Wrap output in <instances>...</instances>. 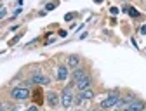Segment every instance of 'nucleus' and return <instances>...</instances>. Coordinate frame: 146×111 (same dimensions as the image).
I'll return each instance as SVG.
<instances>
[{
    "instance_id": "nucleus-15",
    "label": "nucleus",
    "mask_w": 146,
    "mask_h": 111,
    "mask_svg": "<svg viewBox=\"0 0 146 111\" xmlns=\"http://www.w3.org/2000/svg\"><path fill=\"white\" fill-rule=\"evenodd\" d=\"M73 18H75V12H70V14H66V16H64V21H71Z\"/></svg>"
},
{
    "instance_id": "nucleus-14",
    "label": "nucleus",
    "mask_w": 146,
    "mask_h": 111,
    "mask_svg": "<svg viewBox=\"0 0 146 111\" xmlns=\"http://www.w3.org/2000/svg\"><path fill=\"white\" fill-rule=\"evenodd\" d=\"M19 38H21V35H18V36H14V38H12V40L9 42V45H16V43H18V42H19Z\"/></svg>"
},
{
    "instance_id": "nucleus-1",
    "label": "nucleus",
    "mask_w": 146,
    "mask_h": 111,
    "mask_svg": "<svg viewBox=\"0 0 146 111\" xmlns=\"http://www.w3.org/2000/svg\"><path fill=\"white\" fill-rule=\"evenodd\" d=\"M11 97H14V99H18V101H24L30 97V90L26 87H16V88H12Z\"/></svg>"
},
{
    "instance_id": "nucleus-5",
    "label": "nucleus",
    "mask_w": 146,
    "mask_h": 111,
    "mask_svg": "<svg viewBox=\"0 0 146 111\" xmlns=\"http://www.w3.org/2000/svg\"><path fill=\"white\" fill-rule=\"evenodd\" d=\"M143 109H144V102L143 101H136V99L123 108V111H143Z\"/></svg>"
},
{
    "instance_id": "nucleus-8",
    "label": "nucleus",
    "mask_w": 146,
    "mask_h": 111,
    "mask_svg": "<svg viewBox=\"0 0 146 111\" xmlns=\"http://www.w3.org/2000/svg\"><path fill=\"white\" fill-rule=\"evenodd\" d=\"M47 102H49V106H58V102H59V99H58V94L56 92H49L47 94Z\"/></svg>"
},
{
    "instance_id": "nucleus-7",
    "label": "nucleus",
    "mask_w": 146,
    "mask_h": 111,
    "mask_svg": "<svg viewBox=\"0 0 146 111\" xmlns=\"http://www.w3.org/2000/svg\"><path fill=\"white\" fill-rule=\"evenodd\" d=\"M94 97V92L92 90H91V88H87V90H80V94H78V95H77V102H82L84 99H92Z\"/></svg>"
},
{
    "instance_id": "nucleus-16",
    "label": "nucleus",
    "mask_w": 146,
    "mask_h": 111,
    "mask_svg": "<svg viewBox=\"0 0 146 111\" xmlns=\"http://www.w3.org/2000/svg\"><path fill=\"white\" fill-rule=\"evenodd\" d=\"M35 101L37 102H42V94L40 92H35Z\"/></svg>"
},
{
    "instance_id": "nucleus-21",
    "label": "nucleus",
    "mask_w": 146,
    "mask_h": 111,
    "mask_svg": "<svg viewBox=\"0 0 146 111\" xmlns=\"http://www.w3.org/2000/svg\"><path fill=\"white\" fill-rule=\"evenodd\" d=\"M94 2H96V4H101V2H103V0H94Z\"/></svg>"
},
{
    "instance_id": "nucleus-9",
    "label": "nucleus",
    "mask_w": 146,
    "mask_h": 111,
    "mask_svg": "<svg viewBox=\"0 0 146 111\" xmlns=\"http://www.w3.org/2000/svg\"><path fill=\"white\" fill-rule=\"evenodd\" d=\"M58 78L61 80V82L68 78V68H66V66H59L58 68Z\"/></svg>"
},
{
    "instance_id": "nucleus-20",
    "label": "nucleus",
    "mask_w": 146,
    "mask_h": 111,
    "mask_svg": "<svg viewBox=\"0 0 146 111\" xmlns=\"http://www.w3.org/2000/svg\"><path fill=\"white\" fill-rule=\"evenodd\" d=\"M141 33H143V35H146V24H144V26H141Z\"/></svg>"
},
{
    "instance_id": "nucleus-18",
    "label": "nucleus",
    "mask_w": 146,
    "mask_h": 111,
    "mask_svg": "<svg viewBox=\"0 0 146 111\" xmlns=\"http://www.w3.org/2000/svg\"><path fill=\"white\" fill-rule=\"evenodd\" d=\"M110 12L113 14V16H117V14H118V9H117V7H111V9H110Z\"/></svg>"
},
{
    "instance_id": "nucleus-10",
    "label": "nucleus",
    "mask_w": 146,
    "mask_h": 111,
    "mask_svg": "<svg viewBox=\"0 0 146 111\" xmlns=\"http://www.w3.org/2000/svg\"><path fill=\"white\" fill-rule=\"evenodd\" d=\"M78 63H80V57H78V56H70V57H68V66H71V68H77Z\"/></svg>"
},
{
    "instance_id": "nucleus-3",
    "label": "nucleus",
    "mask_w": 146,
    "mask_h": 111,
    "mask_svg": "<svg viewBox=\"0 0 146 111\" xmlns=\"http://www.w3.org/2000/svg\"><path fill=\"white\" fill-rule=\"evenodd\" d=\"M61 104L64 106V108H70L71 104H73V94H71L70 88H64L63 94H61Z\"/></svg>"
},
{
    "instance_id": "nucleus-23",
    "label": "nucleus",
    "mask_w": 146,
    "mask_h": 111,
    "mask_svg": "<svg viewBox=\"0 0 146 111\" xmlns=\"http://www.w3.org/2000/svg\"><path fill=\"white\" fill-rule=\"evenodd\" d=\"M77 111H84V109H77Z\"/></svg>"
},
{
    "instance_id": "nucleus-13",
    "label": "nucleus",
    "mask_w": 146,
    "mask_h": 111,
    "mask_svg": "<svg viewBox=\"0 0 146 111\" xmlns=\"http://www.w3.org/2000/svg\"><path fill=\"white\" fill-rule=\"evenodd\" d=\"M58 7V2H52V4H47L45 5V11H52V9H56Z\"/></svg>"
},
{
    "instance_id": "nucleus-6",
    "label": "nucleus",
    "mask_w": 146,
    "mask_h": 111,
    "mask_svg": "<svg viewBox=\"0 0 146 111\" xmlns=\"http://www.w3.org/2000/svg\"><path fill=\"white\" fill-rule=\"evenodd\" d=\"M75 85L78 87V90H87V88H91V85H92V80H91V76H89V75H85L82 80H78Z\"/></svg>"
},
{
    "instance_id": "nucleus-4",
    "label": "nucleus",
    "mask_w": 146,
    "mask_h": 111,
    "mask_svg": "<svg viewBox=\"0 0 146 111\" xmlns=\"http://www.w3.org/2000/svg\"><path fill=\"white\" fill-rule=\"evenodd\" d=\"M31 83H38V85H47L49 83V78L44 76L40 71H35L33 75H31Z\"/></svg>"
},
{
    "instance_id": "nucleus-22",
    "label": "nucleus",
    "mask_w": 146,
    "mask_h": 111,
    "mask_svg": "<svg viewBox=\"0 0 146 111\" xmlns=\"http://www.w3.org/2000/svg\"><path fill=\"white\" fill-rule=\"evenodd\" d=\"M0 111H4V106H2V104H0Z\"/></svg>"
},
{
    "instance_id": "nucleus-12",
    "label": "nucleus",
    "mask_w": 146,
    "mask_h": 111,
    "mask_svg": "<svg viewBox=\"0 0 146 111\" xmlns=\"http://www.w3.org/2000/svg\"><path fill=\"white\" fill-rule=\"evenodd\" d=\"M123 11H127L129 14H130V16H132V18H137V16H139V12L136 11L134 7H123Z\"/></svg>"
},
{
    "instance_id": "nucleus-17",
    "label": "nucleus",
    "mask_w": 146,
    "mask_h": 111,
    "mask_svg": "<svg viewBox=\"0 0 146 111\" xmlns=\"http://www.w3.org/2000/svg\"><path fill=\"white\" fill-rule=\"evenodd\" d=\"M5 14H7V11L4 9V7H2V9H0V19H4V18H5Z\"/></svg>"
},
{
    "instance_id": "nucleus-11",
    "label": "nucleus",
    "mask_w": 146,
    "mask_h": 111,
    "mask_svg": "<svg viewBox=\"0 0 146 111\" xmlns=\"http://www.w3.org/2000/svg\"><path fill=\"white\" fill-rule=\"evenodd\" d=\"M84 76H85V71L84 70H75V73H73V83H77L78 80H82Z\"/></svg>"
},
{
    "instance_id": "nucleus-2",
    "label": "nucleus",
    "mask_w": 146,
    "mask_h": 111,
    "mask_svg": "<svg viewBox=\"0 0 146 111\" xmlns=\"http://www.w3.org/2000/svg\"><path fill=\"white\" fill-rule=\"evenodd\" d=\"M118 102H120V95H118V94H111V95H108V97L101 102V108H113V106H117Z\"/></svg>"
},
{
    "instance_id": "nucleus-19",
    "label": "nucleus",
    "mask_w": 146,
    "mask_h": 111,
    "mask_svg": "<svg viewBox=\"0 0 146 111\" xmlns=\"http://www.w3.org/2000/svg\"><path fill=\"white\" fill-rule=\"evenodd\" d=\"M26 111H38V108H37V106H30Z\"/></svg>"
}]
</instances>
